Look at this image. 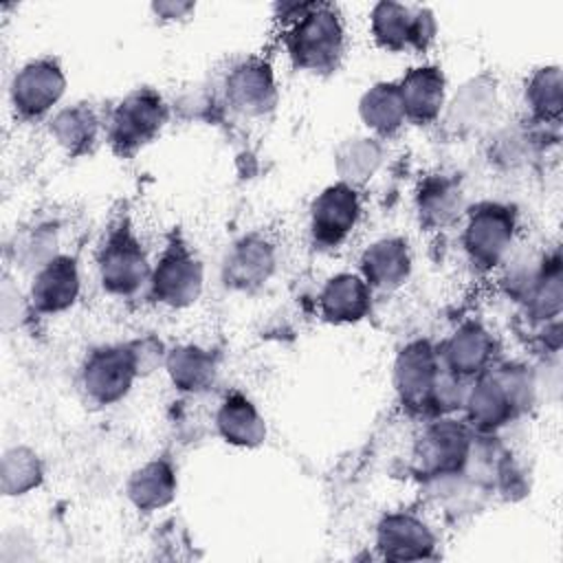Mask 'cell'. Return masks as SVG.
<instances>
[{
	"instance_id": "1f68e13d",
	"label": "cell",
	"mask_w": 563,
	"mask_h": 563,
	"mask_svg": "<svg viewBox=\"0 0 563 563\" xmlns=\"http://www.w3.org/2000/svg\"><path fill=\"white\" fill-rule=\"evenodd\" d=\"M541 139H543V132H539L537 128H528V125L504 128L495 134L490 143V161L506 169L519 167L530 156L537 154V150L541 147Z\"/></svg>"
},
{
	"instance_id": "4316f807",
	"label": "cell",
	"mask_w": 563,
	"mask_h": 563,
	"mask_svg": "<svg viewBox=\"0 0 563 563\" xmlns=\"http://www.w3.org/2000/svg\"><path fill=\"white\" fill-rule=\"evenodd\" d=\"M358 117L376 139L396 136L407 123L396 81H376L358 99Z\"/></svg>"
},
{
	"instance_id": "5bb4252c",
	"label": "cell",
	"mask_w": 563,
	"mask_h": 563,
	"mask_svg": "<svg viewBox=\"0 0 563 563\" xmlns=\"http://www.w3.org/2000/svg\"><path fill=\"white\" fill-rule=\"evenodd\" d=\"M376 550L387 561H424L435 556V532L429 523L409 512L394 510L376 523Z\"/></svg>"
},
{
	"instance_id": "52a82bcc",
	"label": "cell",
	"mask_w": 563,
	"mask_h": 563,
	"mask_svg": "<svg viewBox=\"0 0 563 563\" xmlns=\"http://www.w3.org/2000/svg\"><path fill=\"white\" fill-rule=\"evenodd\" d=\"M150 260L128 222L114 224L97 253V275L101 288L112 297H134L150 284Z\"/></svg>"
},
{
	"instance_id": "4fadbf2b",
	"label": "cell",
	"mask_w": 563,
	"mask_h": 563,
	"mask_svg": "<svg viewBox=\"0 0 563 563\" xmlns=\"http://www.w3.org/2000/svg\"><path fill=\"white\" fill-rule=\"evenodd\" d=\"M224 103L242 117L260 119L277 106V81L271 64L262 57H246L233 64L224 77Z\"/></svg>"
},
{
	"instance_id": "2e32d148",
	"label": "cell",
	"mask_w": 563,
	"mask_h": 563,
	"mask_svg": "<svg viewBox=\"0 0 563 563\" xmlns=\"http://www.w3.org/2000/svg\"><path fill=\"white\" fill-rule=\"evenodd\" d=\"M277 253L273 242L260 233H249L235 240L222 262V282L238 292L262 288L275 273Z\"/></svg>"
},
{
	"instance_id": "ac0fdd59",
	"label": "cell",
	"mask_w": 563,
	"mask_h": 563,
	"mask_svg": "<svg viewBox=\"0 0 563 563\" xmlns=\"http://www.w3.org/2000/svg\"><path fill=\"white\" fill-rule=\"evenodd\" d=\"M497 81L490 75H477L464 81L442 110V123L460 136H468L486 128L497 112Z\"/></svg>"
},
{
	"instance_id": "484cf974",
	"label": "cell",
	"mask_w": 563,
	"mask_h": 563,
	"mask_svg": "<svg viewBox=\"0 0 563 563\" xmlns=\"http://www.w3.org/2000/svg\"><path fill=\"white\" fill-rule=\"evenodd\" d=\"M163 365L172 385L185 394H205L218 380L216 354L196 343H183L167 350Z\"/></svg>"
},
{
	"instance_id": "ffe728a7",
	"label": "cell",
	"mask_w": 563,
	"mask_h": 563,
	"mask_svg": "<svg viewBox=\"0 0 563 563\" xmlns=\"http://www.w3.org/2000/svg\"><path fill=\"white\" fill-rule=\"evenodd\" d=\"M396 84L409 123L429 125L442 117L446 106V77L440 66H413Z\"/></svg>"
},
{
	"instance_id": "5b68a950",
	"label": "cell",
	"mask_w": 563,
	"mask_h": 563,
	"mask_svg": "<svg viewBox=\"0 0 563 563\" xmlns=\"http://www.w3.org/2000/svg\"><path fill=\"white\" fill-rule=\"evenodd\" d=\"M462 249L479 271H493L508 262L517 233V211L506 202H479L464 213Z\"/></svg>"
},
{
	"instance_id": "9a60e30c",
	"label": "cell",
	"mask_w": 563,
	"mask_h": 563,
	"mask_svg": "<svg viewBox=\"0 0 563 563\" xmlns=\"http://www.w3.org/2000/svg\"><path fill=\"white\" fill-rule=\"evenodd\" d=\"M79 292V264L73 255L59 253L33 273L29 286V306L37 314H62L77 303Z\"/></svg>"
},
{
	"instance_id": "d4e9b609",
	"label": "cell",
	"mask_w": 563,
	"mask_h": 563,
	"mask_svg": "<svg viewBox=\"0 0 563 563\" xmlns=\"http://www.w3.org/2000/svg\"><path fill=\"white\" fill-rule=\"evenodd\" d=\"M48 134L70 158L90 154L101 134V119L90 103H73L55 110L48 119Z\"/></svg>"
},
{
	"instance_id": "7c38bea8",
	"label": "cell",
	"mask_w": 563,
	"mask_h": 563,
	"mask_svg": "<svg viewBox=\"0 0 563 563\" xmlns=\"http://www.w3.org/2000/svg\"><path fill=\"white\" fill-rule=\"evenodd\" d=\"M358 189L336 180L321 189L310 202L308 227L312 242L321 249H339L361 220Z\"/></svg>"
},
{
	"instance_id": "7402d4cb",
	"label": "cell",
	"mask_w": 563,
	"mask_h": 563,
	"mask_svg": "<svg viewBox=\"0 0 563 563\" xmlns=\"http://www.w3.org/2000/svg\"><path fill=\"white\" fill-rule=\"evenodd\" d=\"M374 292L358 273H336L319 290L317 308L325 323L352 325L369 317Z\"/></svg>"
},
{
	"instance_id": "e0dca14e",
	"label": "cell",
	"mask_w": 563,
	"mask_h": 563,
	"mask_svg": "<svg viewBox=\"0 0 563 563\" xmlns=\"http://www.w3.org/2000/svg\"><path fill=\"white\" fill-rule=\"evenodd\" d=\"M495 336L479 321L460 323L440 345L442 365L457 378L473 380L495 363Z\"/></svg>"
},
{
	"instance_id": "603a6c76",
	"label": "cell",
	"mask_w": 563,
	"mask_h": 563,
	"mask_svg": "<svg viewBox=\"0 0 563 563\" xmlns=\"http://www.w3.org/2000/svg\"><path fill=\"white\" fill-rule=\"evenodd\" d=\"M213 424L220 440L238 449H257L268 435L264 416L242 391H231L220 400Z\"/></svg>"
},
{
	"instance_id": "8992f818",
	"label": "cell",
	"mask_w": 563,
	"mask_h": 563,
	"mask_svg": "<svg viewBox=\"0 0 563 563\" xmlns=\"http://www.w3.org/2000/svg\"><path fill=\"white\" fill-rule=\"evenodd\" d=\"M475 431L453 416L433 418L413 444V468L427 482L462 475L473 449Z\"/></svg>"
},
{
	"instance_id": "7a4b0ae2",
	"label": "cell",
	"mask_w": 563,
	"mask_h": 563,
	"mask_svg": "<svg viewBox=\"0 0 563 563\" xmlns=\"http://www.w3.org/2000/svg\"><path fill=\"white\" fill-rule=\"evenodd\" d=\"M539 383L528 365L517 361L493 363L468 383L464 422L477 435H493L526 413L537 400Z\"/></svg>"
},
{
	"instance_id": "d6a6232c",
	"label": "cell",
	"mask_w": 563,
	"mask_h": 563,
	"mask_svg": "<svg viewBox=\"0 0 563 563\" xmlns=\"http://www.w3.org/2000/svg\"><path fill=\"white\" fill-rule=\"evenodd\" d=\"M152 11L163 20H180L187 18L189 11H194L191 2H154Z\"/></svg>"
},
{
	"instance_id": "f1b7e54d",
	"label": "cell",
	"mask_w": 563,
	"mask_h": 563,
	"mask_svg": "<svg viewBox=\"0 0 563 563\" xmlns=\"http://www.w3.org/2000/svg\"><path fill=\"white\" fill-rule=\"evenodd\" d=\"M561 68L556 64L532 70L523 86V103L530 121L539 125H559L563 97H561Z\"/></svg>"
},
{
	"instance_id": "d6986e66",
	"label": "cell",
	"mask_w": 563,
	"mask_h": 563,
	"mask_svg": "<svg viewBox=\"0 0 563 563\" xmlns=\"http://www.w3.org/2000/svg\"><path fill=\"white\" fill-rule=\"evenodd\" d=\"M358 275L372 292H394L411 277V251L405 238L385 235L367 244L358 257Z\"/></svg>"
},
{
	"instance_id": "ba28073f",
	"label": "cell",
	"mask_w": 563,
	"mask_h": 563,
	"mask_svg": "<svg viewBox=\"0 0 563 563\" xmlns=\"http://www.w3.org/2000/svg\"><path fill=\"white\" fill-rule=\"evenodd\" d=\"M141 374L143 372L130 341L108 343L86 354L79 369V385L90 402L108 407L123 400Z\"/></svg>"
},
{
	"instance_id": "44dd1931",
	"label": "cell",
	"mask_w": 563,
	"mask_h": 563,
	"mask_svg": "<svg viewBox=\"0 0 563 563\" xmlns=\"http://www.w3.org/2000/svg\"><path fill=\"white\" fill-rule=\"evenodd\" d=\"M413 207L418 222L429 231L455 224L468 209L460 178L442 172L429 174L420 180L413 196Z\"/></svg>"
},
{
	"instance_id": "9c48e42d",
	"label": "cell",
	"mask_w": 563,
	"mask_h": 563,
	"mask_svg": "<svg viewBox=\"0 0 563 563\" xmlns=\"http://www.w3.org/2000/svg\"><path fill=\"white\" fill-rule=\"evenodd\" d=\"M205 284V268L194 249L174 238L161 251L150 273V297L172 310L189 308L198 301Z\"/></svg>"
},
{
	"instance_id": "4dcf8cb0",
	"label": "cell",
	"mask_w": 563,
	"mask_h": 563,
	"mask_svg": "<svg viewBox=\"0 0 563 563\" xmlns=\"http://www.w3.org/2000/svg\"><path fill=\"white\" fill-rule=\"evenodd\" d=\"M9 251L13 253V262L20 268L37 271L57 253V229L51 222H37L15 233Z\"/></svg>"
},
{
	"instance_id": "83f0119b",
	"label": "cell",
	"mask_w": 563,
	"mask_h": 563,
	"mask_svg": "<svg viewBox=\"0 0 563 563\" xmlns=\"http://www.w3.org/2000/svg\"><path fill=\"white\" fill-rule=\"evenodd\" d=\"M385 161V145L376 136H352L336 145L334 169L339 180L358 189L369 183Z\"/></svg>"
},
{
	"instance_id": "f546056e",
	"label": "cell",
	"mask_w": 563,
	"mask_h": 563,
	"mask_svg": "<svg viewBox=\"0 0 563 563\" xmlns=\"http://www.w3.org/2000/svg\"><path fill=\"white\" fill-rule=\"evenodd\" d=\"M44 482L42 457L26 444L4 449L0 462V490L4 497H22Z\"/></svg>"
},
{
	"instance_id": "3957f363",
	"label": "cell",
	"mask_w": 563,
	"mask_h": 563,
	"mask_svg": "<svg viewBox=\"0 0 563 563\" xmlns=\"http://www.w3.org/2000/svg\"><path fill=\"white\" fill-rule=\"evenodd\" d=\"M284 44L297 70L312 75L334 73L345 55V26L339 9L328 2H310L290 22Z\"/></svg>"
},
{
	"instance_id": "30bf717a",
	"label": "cell",
	"mask_w": 563,
	"mask_h": 563,
	"mask_svg": "<svg viewBox=\"0 0 563 563\" xmlns=\"http://www.w3.org/2000/svg\"><path fill=\"white\" fill-rule=\"evenodd\" d=\"M369 33L374 42L389 53H424L435 40L438 22L427 7L383 0L369 11Z\"/></svg>"
},
{
	"instance_id": "8fae6325",
	"label": "cell",
	"mask_w": 563,
	"mask_h": 563,
	"mask_svg": "<svg viewBox=\"0 0 563 563\" xmlns=\"http://www.w3.org/2000/svg\"><path fill=\"white\" fill-rule=\"evenodd\" d=\"M66 92V75L62 64L42 55L24 62L9 81V106L22 121L44 119L57 108Z\"/></svg>"
},
{
	"instance_id": "277c9868",
	"label": "cell",
	"mask_w": 563,
	"mask_h": 563,
	"mask_svg": "<svg viewBox=\"0 0 563 563\" xmlns=\"http://www.w3.org/2000/svg\"><path fill=\"white\" fill-rule=\"evenodd\" d=\"M167 119L169 106L163 101L161 92L141 86L130 90L110 112L106 139L117 156L130 158L161 134Z\"/></svg>"
},
{
	"instance_id": "6da1fadb",
	"label": "cell",
	"mask_w": 563,
	"mask_h": 563,
	"mask_svg": "<svg viewBox=\"0 0 563 563\" xmlns=\"http://www.w3.org/2000/svg\"><path fill=\"white\" fill-rule=\"evenodd\" d=\"M391 380L400 405L429 418L462 411L468 380L453 376L440 361L438 345L427 339L409 341L396 356Z\"/></svg>"
},
{
	"instance_id": "cb8c5ba5",
	"label": "cell",
	"mask_w": 563,
	"mask_h": 563,
	"mask_svg": "<svg viewBox=\"0 0 563 563\" xmlns=\"http://www.w3.org/2000/svg\"><path fill=\"white\" fill-rule=\"evenodd\" d=\"M178 493L176 468L167 457H154L132 471L125 482L130 504L141 512H156L169 506Z\"/></svg>"
}]
</instances>
